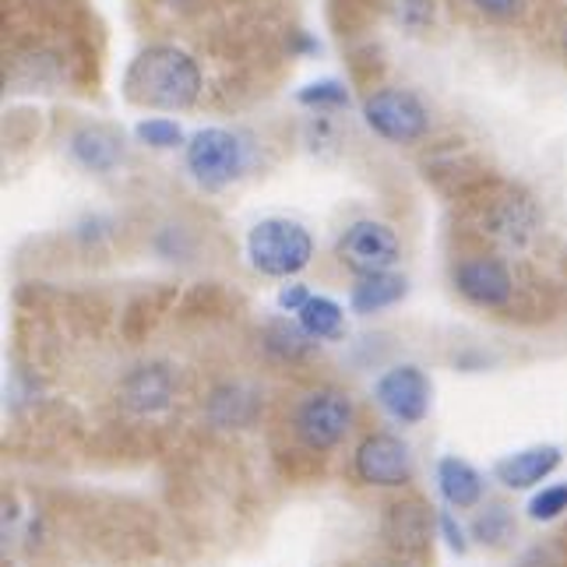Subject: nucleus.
<instances>
[{
    "label": "nucleus",
    "instance_id": "17",
    "mask_svg": "<svg viewBox=\"0 0 567 567\" xmlns=\"http://www.w3.org/2000/svg\"><path fill=\"white\" fill-rule=\"evenodd\" d=\"M297 103L307 110H346L349 106V89L336 78H321V82H310L297 92Z\"/></svg>",
    "mask_w": 567,
    "mask_h": 567
},
{
    "label": "nucleus",
    "instance_id": "24",
    "mask_svg": "<svg viewBox=\"0 0 567 567\" xmlns=\"http://www.w3.org/2000/svg\"><path fill=\"white\" fill-rule=\"evenodd\" d=\"M159 4H169V8H177V4H198V0H159Z\"/></svg>",
    "mask_w": 567,
    "mask_h": 567
},
{
    "label": "nucleus",
    "instance_id": "22",
    "mask_svg": "<svg viewBox=\"0 0 567 567\" xmlns=\"http://www.w3.org/2000/svg\"><path fill=\"white\" fill-rule=\"evenodd\" d=\"M437 529H441L444 543L452 546L455 554H465V546H468V543H465V533H462V525L455 522L452 512H441V515H437Z\"/></svg>",
    "mask_w": 567,
    "mask_h": 567
},
{
    "label": "nucleus",
    "instance_id": "25",
    "mask_svg": "<svg viewBox=\"0 0 567 567\" xmlns=\"http://www.w3.org/2000/svg\"><path fill=\"white\" fill-rule=\"evenodd\" d=\"M374 567H409V564H402V560H399V564H374Z\"/></svg>",
    "mask_w": 567,
    "mask_h": 567
},
{
    "label": "nucleus",
    "instance_id": "16",
    "mask_svg": "<svg viewBox=\"0 0 567 567\" xmlns=\"http://www.w3.org/2000/svg\"><path fill=\"white\" fill-rule=\"evenodd\" d=\"M297 318H300V331L315 342H336L346 331V315L331 297H310Z\"/></svg>",
    "mask_w": 567,
    "mask_h": 567
},
{
    "label": "nucleus",
    "instance_id": "11",
    "mask_svg": "<svg viewBox=\"0 0 567 567\" xmlns=\"http://www.w3.org/2000/svg\"><path fill=\"white\" fill-rule=\"evenodd\" d=\"M384 536L399 554H423L430 543V512L420 501L391 504L384 518Z\"/></svg>",
    "mask_w": 567,
    "mask_h": 567
},
{
    "label": "nucleus",
    "instance_id": "8",
    "mask_svg": "<svg viewBox=\"0 0 567 567\" xmlns=\"http://www.w3.org/2000/svg\"><path fill=\"white\" fill-rule=\"evenodd\" d=\"M353 468L367 486H405L413 480V452L395 434H370L357 447Z\"/></svg>",
    "mask_w": 567,
    "mask_h": 567
},
{
    "label": "nucleus",
    "instance_id": "15",
    "mask_svg": "<svg viewBox=\"0 0 567 567\" xmlns=\"http://www.w3.org/2000/svg\"><path fill=\"white\" fill-rule=\"evenodd\" d=\"M405 297V279L395 271H381V276H360L353 292H349V307L357 315H381V310L395 307Z\"/></svg>",
    "mask_w": 567,
    "mask_h": 567
},
{
    "label": "nucleus",
    "instance_id": "18",
    "mask_svg": "<svg viewBox=\"0 0 567 567\" xmlns=\"http://www.w3.org/2000/svg\"><path fill=\"white\" fill-rule=\"evenodd\" d=\"M134 138L148 148L166 152V148L184 145V131L177 121H169V116H145V121H138V127H134Z\"/></svg>",
    "mask_w": 567,
    "mask_h": 567
},
{
    "label": "nucleus",
    "instance_id": "1",
    "mask_svg": "<svg viewBox=\"0 0 567 567\" xmlns=\"http://www.w3.org/2000/svg\"><path fill=\"white\" fill-rule=\"evenodd\" d=\"M124 95L148 110H187L202 95V68L181 47H145L124 71Z\"/></svg>",
    "mask_w": 567,
    "mask_h": 567
},
{
    "label": "nucleus",
    "instance_id": "12",
    "mask_svg": "<svg viewBox=\"0 0 567 567\" xmlns=\"http://www.w3.org/2000/svg\"><path fill=\"white\" fill-rule=\"evenodd\" d=\"M121 399L131 413L148 416V413H159V409L169 405L173 399V378L166 367H138L134 374L124 381L121 388Z\"/></svg>",
    "mask_w": 567,
    "mask_h": 567
},
{
    "label": "nucleus",
    "instance_id": "19",
    "mask_svg": "<svg viewBox=\"0 0 567 567\" xmlns=\"http://www.w3.org/2000/svg\"><path fill=\"white\" fill-rule=\"evenodd\" d=\"M473 533L483 546H504L515 536V518L507 507H486V512L473 522Z\"/></svg>",
    "mask_w": 567,
    "mask_h": 567
},
{
    "label": "nucleus",
    "instance_id": "5",
    "mask_svg": "<svg viewBox=\"0 0 567 567\" xmlns=\"http://www.w3.org/2000/svg\"><path fill=\"white\" fill-rule=\"evenodd\" d=\"M363 121L378 138L395 142V145H413L430 131L426 106L413 92H402V89H378L374 95H367Z\"/></svg>",
    "mask_w": 567,
    "mask_h": 567
},
{
    "label": "nucleus",
    "instance_id": "23",
    "mask_svg": "<svg viewBox=\"0 0 567 567\" xmlns=\"http://www.w3.org/2000/svg\"><path fill=\"white\" fill-rule=\"evenodd\" d=\"M307 300H310V289L300 286V282H289V286L279 289V307L289 310V315H300V310L307 307Z\"/></svg>",
    "mask_w": 567,
    "mask_h": 567
},
{
    "label": "nucleus",
    "instance_id": "3",
    "mask_svg": "<svg viewBox=\"0 0 567 567\" xmlns=\"http://www.w3.org/2000/svg\"><path fill=\"white\" fill-rule=\"evenodd\" d=\"M184 159L194 184L205 190H219L247 169V145L240 142V134L226 127H202L187 138Z\"/></svg>",
    "mask_w": 567,
    "mask_h": 567
},
{
    "label": "nucleus",
    "instance_id": "21",
    "mask_svg": "<svg viewBox=\"0 0 567 567\" xmlns=\"http://www.w3.org/2000/svg\"><path fill=\"white\" fill-rule=\"evenodd\" d=\"M468 4H473L480 14L494 18V22H512V18L522 14L525 0H468Z\"/></svg>",
    "mask_w": 567,
    "mask_h": 567
},
{
    "label": "nucleus",
    "instance_id": "2",
    "mask_svg": "<svg viewBox=\"0 0 567 567\" xmlns=\"http://www.w3.org/2000/svg\"><path fill=\"white\" fill-rule=\"evenodd\" d=\"M315 258V237L292 219H261L247 233V261L271 279H292Z\"/></svg>",
    "mask_w": 567,
    "mask_h": 567
},
{
    "label": "nucleus",
    "instance_id": "7",
    "mask_svg": "<svg viewBox=\"0 0 567 567\" xmlns=\"http://www.w3.org/2000/svg\"><path fill=\"white\" fill-rule=\"evenodd\" d=\"M430 395H434V388H430L426 374L413 363H402V367H391L381 374V381L374 384V399L378 405L391 420H399L405 426L413 423H423L426 413H430Z\"/></svg>",
    "mask_w": 567,
    "mask_h": 567
},
{
    "label": "nucleus",
    "instance_id": "20",
    "mask_svg": "<svg viewBox=\"0 0 567 567\" xmlns=\"http://www.w3.org/2000/svg\"><path fill=\"white\" fill-rule=\"evenodd\" d=\"M529 518L533 522H554L567 512V483H550V486H543L539 494H533L529 501Z\"/></svg>",
    "mask_w": 567,
    "mask_h": 567
},
{
    "label": "nucleus",
    "instance_id": "13",
    "mask_svg": "<svg viewBox=\"0 0 567 567\" xmlns=\"http://www.w3.org/2000/svg\"><path fill=\"white\" fill-rule=\"evenodd\" d=\"M437 491L447 507L465 512V507H476L483 501V476L465 458L447 455L437 462Z\"/></svg>",
    "mask_w": 567,
    "mask_h": 567
},
{
    "label": "nucleus",
    "instance_id": "6",
    "mask_svg": "<svg viewBox=\"0 0 567 567\" xmlns=\"http://www.w3.org/2000/svg\"><path fill=\"white\" fill-rule=\"evenodd\" d=\"M336 254L349 271H357V276H381V271H391L402 258V244L388 223L360 219L339 237Z\"/></svg>",
    "mask_w": 567,
    "mask_h": 567
},
{
    "label": "nucleus",
    "instance_id": "9",
    "mask_svg": "<svg viewBox=\"0 0 567 567\" xmlns=\"http://www.w3.org/2000/svg\"><path fill=\"white\" fill-rule=\"evenodd\" d=\"M455 286H458V292L468 303L483 307V310H501L515 297L512 271H507V265L497 261V258H468V261H462L455 268Z\"/></svg>",
    "mask_w": 567,
    "mask_h": 567
},
{
    "label": "nucleus",
    "instance_id": "14",
    "mask_svg": "<svg viewBox=\"0 0 567 567\" xmlns=\"http://www.w3.org/2000/svg\"><path fill=\"white\" fill-rule=\"evenodd\" d=\"M71 155L78 166H85L92 173H110L116 163H121V138L106 127H82L71 138Z\"/></svg>",
    "mask_w": 567,
    "mask_h": 567
},
{
    "label": "nucleus",
    "instance_id": "4",
    "mask_svg": "<svg viewBox=\"0 0 567 567\" xmlns=\"http://www.w3.org/2000/svg\"><path fill=\"white\" fill-rule=\"evenodd\" d=\"M292 430L310 452H331L353 430V399L339 388H318L297 405Z\"/></svg>",
    "mask_w": 567,
    "mask_h": 567
},
{
    "label": "nucleus",
    "instance_id": "10",
    "mask_svg": "<svg viewBox=\"0 0 567 567\" xmlns=\"http://www.w3.org/2000/svg\"><path fill=\"white\" fill-rule=\"evenodd\" d=\"M557 465H560V447L536 444V447H525V452L504 455L494 465V480L504 483L507 491H529V486H536L550 476Z\"/></svg>",
    "mask_w": 567,
    "mask_h": 567
}]
</instances>
